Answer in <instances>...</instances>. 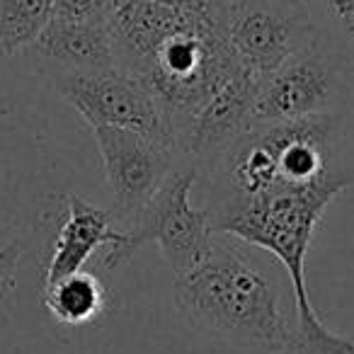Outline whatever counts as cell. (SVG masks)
Segmentation results:
<instances>
[{"instance_id": "obj_4", "label": "cell", "mask_w": 354, "mask_h": 354, "mask_svg": "<svg viewBox=\"0 0 354 354\" xmlns=\"http://www.w3.org/2000/svg\"><path fill=\"white\" fill-rule=\"evenodd\" d=\"M199 177V165H175L153 197L131 218V226L107 248L104 270H119L146 243H158L172 274H183L212 252L214 226L207 209H197L189 199Z\"/></svg>"}, {"instance_id": "obj_3", "label": "cell", "mask_w": 354, "mask_h": 354, "mask_svg": "<svg viewBox=\"0 0 354 354\" xmlns=\"http://www.w3.org/2000/svg\"><path fill=\"white\" fill-rule=\"evenodd\" d=\"M354 102V41L320 27L277 71L260 78L255 127L313 114H342Z\"/></svg>"}, {"instance_id": "obj_14", "label": "cell", "mask_w": 354, "mask_h": 354, "mask_svg": "<svg viewBox=\"0 0 354 354\" xmlns=\"http://www.w3.org/2000/svg\"><path fill=\"white\" fill-rule=\"evenodd\" d=\"M156 3L183 12H192V15L223 17V20L228 17V6H231V0H156Z\"/></svg>"}, {"instance_id": "obj_9", "label": "cell", "mask_w": 354, "mask_h": 354, "mask_svg": "<svg viewBox=\"0 0 354 354\" xmlns=\"http://www.w3.org/2000/svg\"><path fill=\"white\" fill-rule=\"evenodd\" d=\"M25 51L51 78L61 73L117 66L112 37L104 20H68L54 15Z\"/></svg>"}, {"instance_id": "obj_2", "label": "cell", "mask_w": 354, "mask_h": 354, "mask_svg": "<svg viewBox=\"0 0 354 354\" xmlns=\"http://www.w3.org/2000/svg\"><path fill=\"white\" fill-rule=\"evenodd\" d=\"M354 185V172L335 165L306 183H281L257 197L207 209L214 231L267 250L284 265L294 289L299 323L318 320L306 289V255L325 209Z\"/></svg>"}, {"instance_id": "obj_12", "label": "cell", "mask_w": 354, "mask_h": 354, "mask_svg": "<svg viewBox=\"0 0 354 354\" xmlns=\"http://www.w3.org/2000/svg\"><path fill=\"white\" fill-rule=\"evenodd\" d=\"M54 17V0H0V54L25 51Z\"/></svg>"}, {"instance_id": "obj_8", "label": "cell", "mask_w": 354, "mask_h": 354, "mask_svg": "<svg viewBox=\"0 0 354 354\" xmlns=\"http://www.w3.org/2000/svg\"><path fill=\"white\" fill-rule=\"evenodd\" d=\"M257 85L260 78L245 68L228 78L185 129L177 141V153L212 162L238 136L255 129Z\"/></svg>"}, {"instance_id": "obj_7", "label": "cell", "mask_w": 354, "mask_h": 354, "mask_svg": "<svg viewBox=\"0 0 354 354\" xmlns=\"http://www.w3.org/2000/svg\"><path fill=\"white\" fill-rule=\"evenodd\" d=\"M114 197V216L131 221L177 165V151L131 129L90 127Z\"/></svg>"}, {"instance_id": "obj_13", "label": "cell", "mask_w": 354, "mask_h": 354, "mask_svg": "<svg viewBox=\"0 0 354 354\" xmlns=\"http://www.w3.org/2000/svg\"><path fill=\"white\" fill-rule=\"evenodd\" d=\"M114 0H54V15L68 20H107Z\"/></svg>"}, {"instance_id": "obj_6", "label": "cell", "mask_w": 354, "mask_h": 354, "mask_svg": "<svg viewBox=\"0 0 354 354\" xmlns=\"http://www.w3.org/2000/svg\"><path fill=\"white\" fill-rule=\"evenodd\" d=\"M51 80H54L56 93L90 127L131 129L153 141L175 148L156 100L133 75L124 73L117 66L102 71L61 73Z\"/></svg>"}, {"instance_id": "obj_15", "label": "cell", "mask_w": 354, "mask_h": 354, "mask_svg": "<svg viewBox=\"0 0 354 354\" xmlns=\"http://www.w3.org/2000/svg\"><path fill=\"white\" fill-rule=\"evenodd\" d=\"M325 8L337 25L339 35L354 41V0H325Z\"/></svg>"}, {"instance_id": "obj_11", "label": "cell", "mask_w": 354, "mask_h": 354, "mask_svg": "<svg viewBox=\"0 0 354 354\" xmlns=\"http://www.w3.org/2000/svg\"><path fill=\"white\" fill-rule=\"evenodd\" d=\"M44 304L59 323L83 325L104 308V289L93 274L73 272L44 286Z\"/></svg>"}, {"instance_id": "obj_5", "label": "cell", "mask_w": 354, "mask_h": 354, "mask_svg": "<svg viewBox=\"0 0 354 354\" xmlns=\"http://www.w3.org/2000/svg\"><path fill=\"white\" fill-rule=\"evenodd\" d=\"M320 27L304 0H231L228 41L241 68L265 78L301 51Z\"/></svg>"}, {"instance_id": "obj_1", "label": "cell", "mask_w": 354, "mask_h": 354, "mask_svg": "<svg viewBox=\"0 0 354 354\" xmlns=\"http://www.w3.org/2000/svg\"><path fill=\"white\" fill-rule=\"evenodd\" d=\"M172 296L183 318L202 333L265 349L296 347L274 281L228 245L214 243L199 265L175 274Z\"/></svg>"}, {"instance_id": "obj_10", "label": "cell", "mask_w": 354, "mask_h": 354, "mask_svg": "<svg viewBox=\"0 0 354 354\" xmlns=\"http://www.w3.org/2000/svg\"><path fill=\"white\" fill-rule=\"evenodd\" d=\"M119 236L122 231L112 226V212H104V209L71 194L68 216L56 238L54 255L46 267L44 286L54 284L73 272H80L100 248H109Z\"/></svg>"}, {"instance_id": "obj_16", "label": "cell", "mask_w": 354, "mask_h": 354, "mask_svg": "<svg viewBox=\"0 0 354 354\" xmlns=\"http://www.w3.org/2000/svg\"><path fill=\"white\" fill-rule=\"evenodd\" d=\"M22 248L17 243H10L0 250V296L12 289L17 274V262H20Z\"/></svg>"}]
</instances>
